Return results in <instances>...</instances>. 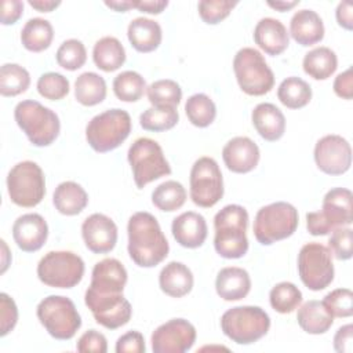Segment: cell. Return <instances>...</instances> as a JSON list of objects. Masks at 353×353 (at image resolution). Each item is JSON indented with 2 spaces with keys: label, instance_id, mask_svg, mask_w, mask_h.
I'll use <instances>...</instances> for the list:
<instances>
[{
  "label": "cell",
  "instance_id": "1",
  "mask_svg": "<svg viewBox=\"0 0 353 353\" xmlns=\"http://www.w3.org/2000/svg\"><path fill=\"white\" fill-rule=\"evenodd\" d=\"M128 255L141 268H154L161 263L170 251L168 241L161 228L150 212L132 214L127 225Z\"/></svg>",
  "mask_w": 353,
  "mask_h": 353
},
{
  "label": "cell",
  "instance_id": "2",
  "mask_svg": "<svg viewBox=\"0 0 353 353\" xmlns=\"http://www.w3.org/2000/svg\"><path fill=\"white\" fill-rule=\"evenodd\" d=\"M248 212L243 205L228 204L214 216V248L226 259L243 258L248 251Z\"/></svg>",
  "mask_w": 353,
  "mask_h": 353
},
{
  "label": "cell",
  "instance_id": "3",
  "mask_svg": "<svg viewBox=\"0 0 353 353\" xmlns=\"http://www.w3.org/2000/svg\"><path fill=\"white\" fill-rule=\"evenodd\" d=\"M14 119L30 143L37 148L50 146L61 131L58 114L33 99L18 102L14 109Z\"/></svg>",
  "mask_w": 353,
  "mask_h": 353
},
{
  "label": "cell",
  "instance_id": "4",
  "mask_svg": "<svg viewBox=\"0 0 353 353\" xmlns=\"http://www.w3.org/2000/svg\"><path fill=\"white\" fill-rule=\"evenodd\" d=\"M131 116L124 109H109L94 116L85 127V139L98 153L117 149L131 132Z\"/></svg>",
  "mask_w": 353,
  "mask_h": 353
},
{
  "label": "cell",
  "instance_id": "5",
  "mask_svg": "<svg viewBox=\"0 0 353 353\" xmlns=\"http://www.w3.org/2000/svg\"><path fill=\"white\" fill-rule=\"evenodd\" d=\"M270 328L269 314L259 306H234L221 317L222 332L237 345H251Z\"/></svg>",
  "mask_w": 353,
  "mask_h": 353
},
{
  "label": "cell",
  "instance_id": "6",
  "mask_svg": "<svg viewBox=\"0 0 353 353\" xmlns=\"http://www.w3.org/2000/svg\"><path fill=\"white\" fill-rule=\"evenodd\" d=\"M298 223V210L287 201H276L258 210L252 229L258 243L270 245L292 236Z\"/></svg>",
  "mask_w": 353,
  "mask_h": 353
},
{
  "label": "cell",
  "instance_id": "7",
  "mask_svg": "<svg viewBox=\"0 0 353 353\" xmlns=\"http://www.w3.org/2000/svg\"><path fill=\"white\" fill-rule=\"evenodd\" d=\"M127 159L138 189H143L148 183L171 174L170 163L160 143L152 138L142 137L135 139L128 149Z\"/></svg>",
  "mask_w": 353,
  "mask_h": 353
},
{
  "label": "cell",
  "instance_id": "8",
  "mask_svg": "<svg viewBox=\"0 0 353 353\" xmlns=\"http://www.w3.org/2000/svg\"><path fill=\"white\" fill-rule=\"evenodd\" d=\"M233 72L239 87L251 97L268 94L274 85V74L265 57L252 47L239 50L233 58Z\"/></svg>",
  "mask_w": 353,
  "mask_h": 353
},
{
  "label": "cell",
  "instance_id": "9",
  "mask_svg": "<svg viewBox=\"0 0 353 353\" xmlns=\"http://www.w3.org/2000/svg\"><path fill=\"white\" fill-rule=\"evenodd\" d=\"M37 319L55 339H72L81 327V317L72 299L62 295H48L36 309Z\"/></svg>",
  "mask_w": 353,
  "mask_h": 353
},
{
  "label": "cell",
  "instance_id": "10",
  "mask_svg": "<svg viewBox=\"0 0 353 353\" xmlns=\"http://www.w3.org/2000/svg\"><path fill=\"white\" fill-rule=\"evenodd\" d=\"M7 192L18 207L32 208L40 204L46 194V176L40 165L30 160L17 163L7 175Z\"/></svg>",
  "mask_w": 353,
  "mask_h": 353
},
{
  "label": "cell",
  "instance_id": "11",
  "mask_svg": "<svg viewBox=\"0 0 353 353\" xmlns=\"http://www.w3.org/2000/svg\"><path fill=\"white\" fill-rule=\"evenodd\" d=\"M84 261L72 251H50L37 263L39 280L52 288H72L84 276Z\"/></svg>",
  "mask_w": 353,
  "mask_h": 353
},
{
  "label": "cell",
  "instance_id": "12",
  "mask_svg": "<svg viewBox=\"0 0 353 353\" xmlns=\"http://www.w3.org/2000/svg\"><path fill=\"white\" fill-rule=\"evenodd\" d=\"M298 273L305 287L312 291L327 288L334 280L332 255L328 247L320 243H306L298 254Z\"/></svg>",
  "mask_w": 353,
  "mask_h": 353
},
{
  "label": "cell",
  "instance_id": "13",
  "mask_svg": "<svg viewBox=\"0 0 353 353\" xmlns=\"http://www.w3.org/2000/svg\"><path fill=\"white\" fill-rule=\"evenodd\" d=\"M189 193L192 201L203 208H211L222 199L223 178L218 163L212 157L203 156L193 163Z\"/></svg>",
  "mask_w": 353,
  "mask_h": 353
},
{
  "label": "cell",
  "instance_id": "14",
  "mask_svg": "<svg viewBox=\"0 0 353 353\" xmlns=\"http://www.w3.org/2000/svg\"><path fill=\"white\" fill-rule=\"evenodd\" d=\"M84 303L91 310L95 321L108 330L125 325L132 316L131 303L124 298L123 292L98 294L87 288Z\"/></svg>",
  "mask_w": 353,
  "mask_h": 353
},
{
  "label": "cell",
  "instance_id": "15",
  "mask_svg": "<svg viewBox=\"0 0 353 353\" xmlns=\"http://www.w3.org/2000/svg\"><path fill=\"white\" fill-rule=\"evenodd\" d=\"M314 163L327 175H342L352 165V148L347 139L330 134L320 138L314 145Z\"/></svg>",
  "mask_w": 353,
  "mask_h": 353
},
{
  "label": "cell",
  "instance_id": "16",
  "mask_svg": "<svg viewBox=\"0 0 353 353\" xmlns=\"http://www.w3.org/2000/svg\"><path fill=\"white\" fill-rule=\"evenodd\" d=\"M150 342L154 353H185L196 342V328L185 319H171L153 331Z\"/></svg>",
  "mask_w": 353,
  "mask_h": 353
},
{
  "label": "cell",
  "instance_id": "17",
  "mask_svg": "<svg viewBox=\"0 0 353 353\" xmlns=\"http://www.w3.org/2000/svg\"><path fill=\"white\" fill-rule=\"evenodd\" d=\"M81 236L85 247L94 254H108L117 243V226L105 214H91L81 223Z\"/></svg>",
  "mask_w": 353,
  "mask_h": 353
},
{
  "label": "cell",
  "instance_id": "18",
  "mask_svg": "<svg viewBox=\"0 0 353 353\" xmlns=\"http://www.w3.org/2000/svg\"><path fill=\"white\" fill-rule=\"evenodd\" d=\"M12 237L19 250L36 252L47 241L48 225L40 214H23L18 216L12 225Z\"/></svg>",
  "mask_w": 353,
  "mask_h": 353
},
{
  "label": "cell",
  "instance_id": "19",
  "mask_svg": "<svg viewBox=\"0 0 353 353\" xmlns=\"http://www.w3.org/2000/svg\"><path fill=\"white\" fill-rule=\"evenodd\" d=\"M259 148L248 137H234L222 149V159L226 168L236 174H247L259 163Z\"/></svg>",
  "mask_w": 353,
  "mask_h": 353
},
{
  "label": "cell",
  "instance_id": "20",
  "mask_svg": "<svg viewBox=\"0 0 353 353\" xmlns=\"http://www.w3.org/2000/svg\"><path fill=\"white\" fill-rule=\"evenodd\" d=\"M127 270L116 258H105L92 268L90 290L98 294L123 292L127 284Z\"/></svg>",
  "mask_w": 353,
  "mask_h": 353
},
{
  "label": "cell",
  "instance_id": "21",
  "mask_svg": "<svg viewBox=\"0 0 353 353\" xmlns=\"http://www.w3.org/2000/svg\"><path fill=\"white\" fill-rule=\"evenodd\" d=\"M171 232L179 245L185 248H199L207 239L208 228L201 214L186 211L172 221Z\"/></svg>",
  "mask_w": 353,
  "mask_h": 353
},
{
  "label": "cell",
  "instance_id": "22",
  "mask_svg": "<svg viewBox=\"0 0 353 353\" xmlns=\"http://www.w3.org/2000/svg\"><path fill=\"white\" fill-rule=\"evenodd\" d=\"M255 44L268 55L283 54L290 44V34L283 22L276 18H262L254 29Z\"/></svg>",
  "mask_w": 353,
  "mask_h": 353
},
{
  "label": "cell",
  "instance_id": "23",
  "mask_svg": "<svg viewBox=\"0 0 353 353\" xmlns=\"http://www.w3.org/2000/svg\"><path fill=\"white\" fill-rule=\"evenodd\" d=\"M353 196L346 188H332L323 199L321 214L334 229L350 226L353 222Z\"/></svg>",
  "mask_w": 353,
  "mask_h": 353
},
{
  "label": "cell",
  "instance_id": "24",
  "mask_svg": "<svg viewBox=\"0 0 353 353\" xmlns=\"http://www.w3.org/2000/svg\"><path fill=\"white\" fill-rule=\"evenodd\" d=\"M290 34L301 46L309 47L324 39V23L313 10H299L290 21Z\"/></svg>",
  "mask_w": 353,
  "mask_h": 353
},
{
  "label": "cell",
  "instance_id": "25",
  "mask_svg": "<svg viewBox=\"0 0 353 353\" xmlns=\"http://www.w3.org/2000/svg\"><path fill=\"white\" fill-rule=\"evenodd\" d=\"M215 290L223 301H240L245 298L251 290V277L243 268H223L216 274Z\"/></svg>",
  "mask_w": 353,
  "mask_h": 353
},
{
  "label": "cell",
  "instance_id": "26",
  "mask_svg": "<svg viewBox=\"0 0 353 353\" xmlns=\"http://www.w3.org/2000/svg\"><path fill=\"white\" fill-rule=\"evenodd\" d=\"M251 120L256 132L265 141H279L285 132V117L273 103H258L251 113Z\"/></svg>",
  "mask_w": 353,
  "mask_h": 353
},
{
  "label": "cell",
  "instance_id": "27",
  "mask_svg": "<svg viewBox=\"0 0 353 353\" xmlns=\"http://www.w3.org/2000/svg\"><path fill=\"white\" fill-rule=\"evenodd\" d=\"M127 37L132 48L138 52H152L159 48L163 39L161 26L150 18H134L127 28Z\"/></svg>",
  "mask_w": 353,
  "mask_h": 353
},
{
  "label": "cell",
  "instance_id": "28",
  "mask_svg": "<svg viewBox=\"0 0 353 353\" xmlns=\"http://www.w3.org/2000/svg\"><path fill=\"white\" fill-rule=\"evenodd\" d=\"M193 273L182 262H168L159 274L160 290L172 298H182L193 288Z\"/></svg>",
  "mask_w": 353,
  "mask_h": 353
},
{
  "label": "cell",
  "instance_id": "29",
  "mask_svg": "<svg viewBox=\"0 0 353 353\" xmlns=\"http://www.w3.org/2000/svg\"><path fill=\"white\" fill-rule=\"evenodd\" d=\"M55 210L66 216L80 214L88 204V194L84 188L73 181L61 182L52 194Z\"/></svg>",
  "mask_w": 353,
  "mask_h": 353
},
{
  "label": "cell",
  "instance_id": "30",
  "mask_svg": "<svg viewBox=\"0 0 353 353\" xmlns=\"http://www.w3.org/2000/svg\"><path fill=\"white\" fill-rule=\"evenodd\" d=\"M296 320L299 327L312 335H320L325 334L332 323L334 317L328 313L325 306L323 305L321 301H307L305 302L296 313Z\"/></svg>",
  "mask_w": 353,
  "mask_h": 353
},
{
  "label": "cell",
  "instance_id": "31",
  "mask_svg": "<svg viewBox=\"0 0 353 353\" xmlns=\"http://www.w3.org/2000/svg\"><path fill=\"white\" fill-rule=\"evenodd\" d=\"M92 61L103 72H114L125 62V50L119 39L105 36L99 39L92 48Z\"/></svg>",
  "mask_w": 353,
  "mask_h": 353
},
{
  "label": "cell",
  "instance_id": "32",
  "mask_svg": "<svg viewBox=\"0 0 353 353\" xmlns=\"http://www.w3.org/2000/svg\"><path fill=\"white\" fill-rule=\"evenodd\" d=\"M303 72L314 80H327L338 68V57L330 47H316L305 54Z\"/></svg>",
  "mask_w": 353,
  "mask_h": 353
},
{
  "label": "cell",
  "instance_id": "33",
  "mask_svg": "<svg viewBox=\"0 0 353 353\" xmlns=\"http://www.w3.org/2000/svg\"><path fill=\"white\" fill-rule=\"evenodd\" d=\"M54 39V29L50 21L43 18H30L21 30L22 46L32 52L47 50Z\"/></svg>",
  "mask_w": 353,
  "mask_h": 353
},
{
  "label": "cell",
  "instance_id": "34",
  "mask_svg": "<svg viewBox=\"0 0 353 353\" xmlns=\"http://www.w3.org/2000/svg\"><path fill=\"white\" fill-rule=\"evenodd\" d=\"M74 98L83 106H95L106 98V81L95 72H84L74 81Z\"/></svg>",
  "mask_w": 353,
  "mask_h": 353
},
{
  "label": "cell",
  "instance_id": "35",
  "mask_svg": "<svg viewBox=\"0 0 353 353\" xmlns=\"http://www.w3.org/2000/svg\"><path fill=\"white\" fill-rule=\"evenodd\" d=\"M277 98L288 109H301L310 102L312 87L303 79L291 76L280 83Z\"/></svg>",
  "mask_w": 353,
  "mask_h": 353
},
{
  "label": "cell",
  "instance_id": "36",
  "mask_svg": "<svg viewBox=\"0 0 353 353\" xmlns=\"http://www.w3.org/2000/svg\"><path fill=\"white\" fill-rule=\"evenodd\" d=\"M186 189L178 181H165L152 192L153 205L164 212L179 210L186 201Z\"/></svg>",
  "mask_w": 353,
  "mask_h": 353
},
{
  "label": "cell",
  "instance_id": "37",
  "mask_svg": "<svg viewBox=\"0 0 353 353\" xmlns=\"http://www.w3.org/2000/svg\"><path fill=\"white\" fill-rule=\"evenodd\" d=\"M185 113L194 127L205 128L215 120L216 106L208 95L197 92L188 98L185 103Z\"/></svg>",
  "mask_w": 353,
  "mask_h": 353
},
{
  "label": "cell",
  "instance_id": "38",
  "mask_svg": "<svg viewBox=\"0 0 353 353\" xmlns=\"http://www.w3.org/2000/svg\"><path fill=\"white\" fill-rule=\"evenodd\" d=\"M30 85L29 72L18 63H4L0 68V94L3 97H17Z\"/></svg>",
  "mask_w": 353,
  "mask_h": 353
},
{
  "label": "cell",
  "instance_id": "39",
  "mask_svg": "<svg viewBox=\"0 0 353 353\" xmlns=\"http://www.w3.org/2000/svg\"><path fill=\"white\" fill-rule=\"evenodd\" d=\"M113 92L123 102H137L143 97L146 87L145 79L135 70L119 73L113 80Z\"/></svg>",
  "mask_w": 353,
  "mask_h": 353
},
{
  "label": "cell",
  "instance_id": "40",
  "mask_svg": "<svg viewBox=\"0 0 353 353\" xmlns=\"http://www.w3.org/2000/svg\"><path fill=\"white\" fill-rule=\"evenodd\" d=\"M148 99L154 108H176L182 99L179 84L171 79L153 81L146 88Z\"/></svg>",
  "mask_w": 353,
  "mask_h": 353
},
{
  "label": "cell",
  "instance_id": "41",
  "mask_svg": "<svg viewBox=\"0 0 353 353\" xmlns=\"http://www.w3.org/2000/svg\"><path fill=\"white\" fill-rule=\"evenodd\" d=\"M269 302L277 313L288 314L302 303V292L294 283L281 281L270 290Z\"/></svg>",
  "mask_w": 353,
  "mask_h": 353
},
{
  "label": "cell",
  "instance_id": "42",
  "mask_svg": "<svg viewBox=\"0 0 353 353\" xmlns=\"http://www.w3.org/2000/svg\"><path fill=\"white\" fill-rule=\"evenodd\" d=\"M179 121L176 108H149L139 116V124L146 131L163 132L174 128Z\"/></svg>",
  "mask_w": 353,
  "mask_h": 353
},
{
  "label": "cell",
  "instance_id": "43",
  "mask_svg": "<svg viewBox=\"0 0 353 353\" xmlns=\"http://www.w3.org/2000/svg\"><path fill=\"white\" fill-rule=\"evenodd\" d=\"M57 63L66 70H77L87 61V50L84 44L77 39L65 40L57 50Z\"/></svg>",
  "mask_w": 353,
  "mask_h": 353
},
{
  "label": "cell",
  "instance_id": "44",
  "mask_svg": "<svg viewBox=\"0 0 353 353\" xmlns=\"http://www.w3.org/2000/svg\"><path fill=\"white\" fill-rule=\"evenodd\" d=\"M37 91L39 94L50 101H59L69 94L70 84L69 80L57 72L43 73L37 80Z\"/></svg>",
  "mask_w": 353,
  "mask_h": 353
},
{
  "label": "cell",
  "instance_id": "45",
  "mask_svg": "<svg viewBox=\"0 0 353 353\" xmlns=\"http://www.w3.org/2000/svg\"><path fill=\"white\" fill-rule=\"evenodd\" d=\"M332 317H350L353 314V292L349 288H336L321 301Z\"/></svg>",
  "mask_w": 353,
  "mask_h": 353
},
{
  "label": "cell",
  "instance_id": "46",
  "mask_svg": "<svg viewBox=\"0 0 353 353\" xmlns=\"http://www.w3.org/2000/svg\"><path fill=\"white\" fill-rule=\"evenodd\" d=\"M237 1L230 0H201L197 4L200 18L208 25H216L229 17Z\"/></svg>",
  "mask_w": 353,
  "mask_h": 353
},
{
  "label": "cell",
  "instance_id": "47",
  "mask_svg": "<svg viewBox=\"0 0 353 353\" xmlns=\"http://www.w3.org/2000/svg\"><path fill=\"white\" fill-rule=\"evenodd\" d=\"M328 250L339 261H347L353 255V230L350 226H341L331 232Z\"/></svg>",
  "mask_w": 353,
  "mask_h": 353
},
{
  "label": "cell",
  "instance_id": "48",
  "mask_svg": "<svg viewBox=\"0 0 353 353\" xmlns=\"http://www.w3.org/2000/svg\"><path fill=\"white\" fill-rule=\"evenodd\" d=\"M0 335L6 336L14 330L18 321V307L14 299L6 292L0 294Z\"/></svg>",
  "mask_w": 353,
  "mask_h": 353
},
{
  "label": "cell",
  "instance_id": "49",
  "mask_svg": "<svg viewBox=\"0 0 353 353\" xmlns=\"http://www.w3.org/2000/svg\"><path fill=\"white\" fill-rule=\"evenodd\" d=\"M76 349L80 353H106L108 341L105 335L97 330H88L77 339Z\"/></svg>",
  "mask_w": 353,
  "mask_h": 353
},
{
  "label": "cell",
  "instance_id": "50",
  "mask_svg": "<svg viewBox=\"0 0 353 353\" xmlns=\"http://www.w3.org/2000/svg\"><path fill=\"white\" fill-rule=\"evenodd\" d=\"M117 353H145V338L139 331H128L116 342Z\"/></svg>",
  "mask_w": 353,
  "mask_h": 353
},
{
  "label": "cell",
  "instance_id": "51",
  "mask_svg": "<svg viewBox=\"0 0 353 353\" xmlns=\"http://www.w3.org/2000/svg\"><path fill=\"white\" fill-rule=\"evenodd\" d=\"M334 92L346 101H350L353 98V76H352V68H347L345 72L339 73L334 80Z\"/></svg>",
  "mask_w": 353,
  "mask_h": 353
},
{
  "label": "cell",
  "instance_id": "52",
  "mask_svg": "<svg viewBox=\"0 0 353 353\" xmlns=\"http://www.w3.org/2000/svg\"><path fill=\"white\" fill-rule=\"evenodd\" d=\"M306 228L313 236H327L332 232V228L325 221L321 211H312L306 214Z\"/></svg>",
  "mask_w": 353,
  "mask_h": 353
},
{
  "label": "cell",
  "instance_id": "53",
  "mask_svg": "<svg viewBox=\"0 0 353 353\" xmlns=\"http://www.w3.org/2000/svg\"><path fill=\"white\" fill-rule=\"evenodd\" d=\"M334 349L338 353H352L353 350V325L345 324L334 335Z\"/></svg>",
  "mask_w": 353,
  "mask_h": 353
},
{
  "label": "cell",
  "instance_id": "54",
  "mask_svg": "<svg viewBox=\"0 0 353 353\" xmlns=\"http://www.w3.org/2000/svg\"><path fill=\"white\" fill-rule=\"evenodd\" d=\"M23 14V3L21 0H3L1 1V17L3 25L15 23Z\"/></svg>",
  "mask_w": 353,
  "mask_h": 353
},
{
  "label": "cell",
  "instance_id": "55",
  "mask_svg": "<svg viewBox=\"0 0 353 353\" xmlns=\"http://www.w3.org/2000/svg\"><path fill=\"white\" fill-rule=\"evenodd\" d=\"M336 22L341 28L346 30L353 29V3L352 1H341L335 11Z\"/></svg>",
  "mask_w": 353,
  "mask_h": 353
},
{
  "label": "cell",
  "instance_id": "56",
  "mask_svg": "<svg viewBox=\"0 0 353 353\" xmlns=\"http://www.w3.org/2000/svg\"><path fill=\"white\" fill-rule=\"evenodd\" d=\"M168 6L167 0H141L135 1V8H138L142 12L146 14H160L164 11V8Z\"/></svg>",
  "mask_w": 353,
  "mask_h": 353
},
{
  "label": "cell",
  "instance_id": "57",
  "mask_svg": "<svg viewBox=\"0 0 353 353\" xmlns=\"http://www.w3.org/2000/svg\"><path fill=\"white\" fill-rule=\"evenodd\" d=\"M29 6L40 12H51L61 6V1L54 0H29Z\"/></svg>",
  "mask_w": 353,
  "mask_h": 353
},
{
  "label": "cell",
  "instance_id": "58",
  "mask_svg": "<svg viewBox=\"0 0 353 353\" xmlns=\"http://www.w3.org/2000/svg\"><path fill=\"white\" fill-rule=\"evenodd\" d=\"M105 6L117 11V12H125L131 8H135V1H127V0H119V1H105Z\"/></svg>",
  "mask_w": 353,
  "mask_h": 353
},
{
  "label": "cell",
  "instance_id": "59",
  "mask_svg": "<svg viewBox=\"0 0 353 353\" xmlns=\"http://www.w3.org/2000/svg\"><path fill=\"white\" fill-rule=\"evenodd\" d=\"M299 4V0H294V1H283V0H277V1H268V6L272 7L273 10L276 11H280V12H284V11H288L291 8H294L295 6Z\"/></svg>",
  "mask_w": 353,
  "mask_h": 353
},
{
  "label": "cell",
  "instance_id": "60",
  "mask_svg": "<svg viewBox=\"0 0 353 353\" xmlns=\"http://www.w3.org/2000/svg\"><path fill=\"white\" fill-rule=\"evenodd\" d=\"M1 243V270H0V273L3 274L6 270H7V268H8V265H10V261H8V258H11V255H10V252H8V247H7V244H6V241L4 240H1L0 241Z\"/></svg>",
  "mask_w": 353,
  "mask_h": 353
}]
</instances>
